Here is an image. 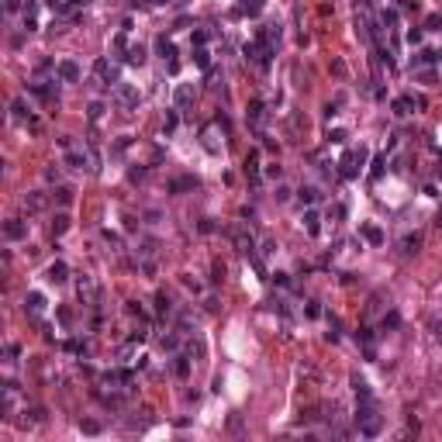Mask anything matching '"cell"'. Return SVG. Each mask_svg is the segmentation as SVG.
I'll use <instances>...</instances> for the list:
<instances>
[{
  "label": "cell",
  "instance_id": "cell-1",
  "mask_svg": "<svg viewBox=\"0 0 442 442\" xmlns=\"http://www.w3.org/2000/svg\"><path fill=\"white\" fill-rule=\"evenodd\" d=\"M356 425L363 435H380V415H377V404L373 401H359V408H356Z\"/></svg>",
  "mask_w": 442,
  "mask_h": 442
},
{
  "label": "cell",
  "instance_id": "cell-2",
  "mask_svg": "<svg viewBox=\"0 0 442 442\" xmlns=\"http://www.w3.org/2000/svg\"><path fill=\"white\" fill-rule=\"evenodd\" d=\"M363 163H366V145H359V149H349V152L342 155V163H339V173H342V180H352V176H359Z\"/></svg>",
  "mask_w": 442,
  "mask_h": 442
},
{
  "label": "cell",
  "instance_id": "cell-3",
  "mask_svg": "<svg viewBox=\"0 0 442 442\" xmlns=\"http://www.w3.org/2000/svg\"><path fill=\"white\" fill-rule=\"evenodd\" d=\"M76 294H79V301H83V304H90V307H94V304H97V297H100V290H97V284H94V276H87V273L79 276Z\"/></svg>",
  "mask_w": 442,
  "mask_h": 442
},
{
  "label": "cell",
  "instance_id": "cell-4",
  "mask_svg": "<svg viewBox=\"0 0 442 442\" xmlns=\"http://www.w3.org/2000/svg\"><path fill=\"white\" fill-rule=\"evenodd\" d=\"M114 97H117V104H121V107H135V104H138V90H135L132 83H117V87H114Z\"/></svg>",
  "mask_w": 442,
  "mask_h": 442
},
{
  "label": "cell",
  "instance_id": "cell-5",
  "mask_svg": "<svg viewBox=\"0 0 442 442\" xmlns=\"http://www.w3.org/2000/svg\"><path fill=\"white\" fill-rule=\"evenodd\" d=\"M94 76H97V79H104L107 87H111V83H117V69H114V66H111V62H107L104 56H100V59L94 62Z\"/></svg>",
  "mask_w": 442,
  "mask_h": 442
},
{
  "label": "cell",
  "instance_id": "cell-6",
  "mask_svg": "<svg viewBox=\"0 0 442 442\" xmlns=\"http://www.w3.org/2000/svg\"><path fill=\"white\" fill-rule=\"evenodd\" d=\"M56 73H59L62 83H76V79H79V66H76L73 59H62V62L56 66Z\"/></svg>",
  "mask_w": 442,
  "mask_h": 442
},
{
  "label": "cell",
  "instance_id": "cell-7",
  "mask_svg": "<svg viewBox=\"0 0 442 442\" xmlns=\"http://www.w3.org/2000/svg\"><path fill=\"white\" fill-rule=\"evenodd\" d=\"M4 235H7V238H11V242H21V238H24V235H28V225H24V221H21V218H11V221H7V225H4Z\"/></svg>",
  "mask_w": 442,
  "mask_h": 442
},
{
  "label": "cell",
  "instance_id": "cell-8",
  "mask_svg": "<svg viewBox=\"0 0 442 442\" xmlns=\"http://www.w3.org/2000/svg\"><path fill=\"white\" fill-rule=\"evenodd\" d=\"M24 311H28V314H42V311H45V294L31 290V294L24 297Z\"/></svg>",
  "mask_w": 442,
  "mask_h": 442
},
{
  "label": "cell",
  "instance_id": "cell-9",
  "mask_svg": "<svg viewBox=\"0 0 442 442\" xmlns=\"http://www.w3.org/2000/svg\"><path fill=\"white\" fill-rule=\"evenodd\" d=\"M45 276L52 280V284H66V280H69V266H66L62 259H56V263L49 266V273H45Z\"/></svg>",
  "mask_w": 442,
  "mask_h": 442
},
{
  "label": "cell",
  "instance_id": "cell-10",
  "mask_svg": "<svg viewBox=\"0 0 442 442\" xmlns=\"http://www.w3.org/2000/svg\"><path fill=\"white\" fill-rule=\"evenodd\" d=\"M66 166H73V170H87V166H90V159H87V152L69 149V152H66Z\"/></svg>",
  "mask_w": 442,
  "mask_h": 442
},
{
  "label": "cell",
  "instance_id": "cell-11",
  "mask_svg": "<svg viewBox=\"0 0 442 442\" xmlns=\"http://www.w3.org/2000/svg\"><path fill=\"white\" fill-rule=\"evenodd\" d=\"M173 100H176V107L193 104V83H180V87H176V94H173Z\"/></svg>",
  "mask_w": 442,
  "mask_h": 442
},
{
  "label": "cell",
  "instance_id": "cell-12",
  "mask_svg": "<svg viewBox=\"0 0 442 442\" xmlns=\"http://www.w3.org/2000/svg\"><path fill=\"white\" fill-rule=\"evenodd\" d=\"M301 221H304V228H307V235H318V231H321V218H318V211H311V208H307Z\"/></svg>",
  "mask_w": 442,
  "mask_h": 442
},
{
  "label": "cell",
  "instance_id": "cell-13",
  "mask_svg": "<svg viewBox=\"0 0 442 442\" xmlns=\"http://www.w3.org/2000/svg\"><path fill=\"white\" fill-rule=\"evenodd\" d=\"M183 190H197V180L193 176H180L170 183V193H183Z\"/></svg>",
  "mask_w": 442,
  "mask_h": 442
},
{
  "label": "cell",
  "instance_id": "cell-14",
  "mask_svg": "<svg viewBox=\"0 0 442 442\" xmlns=\"http://www.w3.org/2000/svg\"><path fill=\"white\" fill-rule=\"evenodd\" d=\"M363 238H366L370 246H384V231L377 225H363Z\"/></svg>",
  "mask_w": 442,
  "mask_h": 442
},
{
  "label": "cell",
  "instance_id": "cell-15",
  "mask_svg": "<svg viewBox=\"0 0 442 442\" xmlns=\"http://www.w3.org/2000/svg\"><path fill=\"white\" fill-rule=\"evenodd\" d=\"M352 390H356V397H359V401H373V394H370V384H366V380L352 377Z\"/></svg>",
  "mask_w": 442,
  "mask_h": 442
},
{
  "label": "cell",
  "instance_id": "cell-16",
  "mask_svg": "<svg viewBox=\"0 0 442 442\" xmlns=\"http://www.w3.org/2000/svg\"><path fill=\"white\" fill-rule=\"evenodd\" d=\"M24 208H28L31 214L42 211V208H45V193H28V197H24Z\"/></svg>",
  "mask_w": 442,
  "mask_h": 442
},
{
  "label": "cell",
  "instance_id": "cell-17",
  "mask_svg": "<svg viewBox=\"0 0 442 442\" xmlns=\"http://www.w3.org/2000/svg\"><path fill=\"white\" fill-rule=\"evenodd\" d=\"M246 173H249L252 180H259V152H256V149L246 155Z\"/></svg>",
  "mask_w": 442,
  "mask_h": 442
},
{
  "label": "cell",
  "instance_id": "cell-18",
  "mask_svg": "<svg viewBox=\"0 0 442 442\" xmlns=\"http://www.w3.org/2000/svg\"><path fill=\"white\" fill-rule=\"evenodd\" d=\"M263 4H266V0H242V4H238V11L249 14V18H256V14L263 11Z\"/></svg>",
  "mask_w": 442,
  "mask_h": 442
},
{
  "label": "cell",
  "instance_id": "cell-19",
  "mask_svg": "<svg viewBox=\"0 0 442 442\" xmlns=\"http://www.w3.org/2000/svg\"><path fill=\"white\" fill-rule=\"evenodd\" d=\"M155 49H159V56H163V59H170V62H173V56H176V49H173V42H170V38H166V35H163V38H159V42H155Z\"/></svg>",
  "mask_w": 442,
  "mask_h": 442
},
{
  "label": "cell",
  "instance_id": "cell-20",
  "mask_svg": "<svg viewBox=\"0 0 442 442\" xmlns=\"http://www.w3.org/2000/svg\"><path fill=\"white\" fill-rule=\"evenodd\" d=\"M69 231V214H56L52 218V235L59 238V235H66Z\"/></svg>",
  "mask_w": 442,
  "mask_h": 442
},
{
  "label": "cell",
  "instance_id": "cell-21",
  "mask_svg": "<svg viewBox=\"0 0 442 442\" xmlns=\"http://www.w3.org/2000/svg\"><path fill=\"white\" fill-rule=\"evenodd\" d=\"M104 380H107V384H128V380H132V373H128V370H107V373H104Z\"/></svg>",
  "mask_w": 442,
  "mask_h": 442
},
{
  "label": "cell",
  "instance_id": "cell-22",
  "mask_svg": "<svg viewBox=\"0 0 442 442\" xmlns=\"http://www.w3.org/2000/svg\"><path fill=\"white\" fill-rule=\"evenodd\" d=\"M411 107H415V104H411V97H397V100H394V114H397V117L411 114Z\"/></svg>",
  "mask_w": 442,
  "mask_h": 442
},
{
  "label": "cell",
  "instance_id": "cell-23",
  "mask_svg": "<svg viewBox=\"0 0 442 442\" xmlns=\"http://www.w3.org/2000/svg\"><path fill=\"white\" fill-rule=\"evenodd\" d=\"M401 246H404V252H418V249H422V235H418V231L404 235V242H401Z\"/></svg>",
  "mask_w": 442,
  "mask_h": 442
},
{
  "label": "cell",
  "instance_id": "cell-24",
  "mask_svg": "<svg viewBox=\"0 0 442 442\" xmlns=\"http://www.w3.org/2000/svg\"><path fill=\"white\" fill-rule=\"evenodd\" d=\"M52 200H59V204L66 208V204H73V190H69V187H56V190H52Z\"/></svg>",
  "mask_w": 442,
  "mask_h": 442
},
{
  "label": "cell",
  "instance_id": "cell-25",
  "mask_svg": "<svg viewBox=\"0 0 442 442\" xmlns=\"http://www.w3.org/2000/svg\"><path fill=\"white\" fill-rule=\"evenodd\" d=\"M297 197H301V204H314V200H318L321 193H318V187H301V190H297Z\"/></svg>",
  "mask_w": 442,
  "mask_h": 442
},
{
  "label": "cell",
  "instance_id": "cell-26",
  "mask_svg": "<svg viewBox=\"0 0 442 442\" xmlns=\"http://www.w3.org/2000/svg\"><path fill=\"white\" fill-rule=\"evenodd\" d=\"M125 59H128V62H132V66H142V62H145V49H142V45H132V49H128V56H125Z\"/></svg>",
  "mask_w": 442,
  "mask_h": 442
},
{
  "label": "cell",
  "instance_id": "cell-27",
  "mask_svg": "<svg viewBox=\"0 0 442 442\" xmlns=\"http://www.w3.org/2000/svg\"><path fill=\"white\" fill-rule=\"evenodd\" d=\"M173 370H176V377H180V380H183V377H190V359H187V356H176Z\"/></svg>",
  "mask_w": 442,
  "mask_h": 442
},
{
  "label": "cell",
  "instance_id": "cell-28",
  "mask_svg": "<svg viewBox=\"0 0 442 442\" xmlns=\"http://www.w3.org/2000/svg\"><path fill=\"white\" fill-rule=\"evenodd\" d=\"M155 311H159V314H170V311H173V304H170V297H166L163 290L155 294Z\"/></svg>",
  "mask_w": 442,
  "mask_h": 442
},
{
  "label": "cell",
  "instance_id": "cell-29",
  "mask_svg": "<svg viewBox=\"0 0 442 442\" xmlns=\"http://www.w3.org/2000/svg\"><path fill=\"white\" fill-rule=\"evenodd\" d=\"M263 100H249V121H263Z\"/></svg>",
  "mask_w": 442,
  "mask_h": 442
},
{
  "label": "cell",
  "instance_id": "cell-30",
  "mask_svg": "<svg viewBox=\"0 0 442 442\" xmlns=\"http://www.w3.org/2000/svg\"><path fill=\"white\" fill-rule=\"evenodd\" d=\"M193 62H197L200 69H208V66H211V52H208V49H197V52H193Z\"/></svg>",
  "mask_w": 442,
  "mask_h": 442
},
{
  "label": "cell",
  "instance_id": "cell-31",
  "mask_svg": "<svg viewBox=\"0 0 442 442\" xmlns=\"http://www.w3.org/2000/svg\"><path fill=\"white\" fill-rule=\"evenodd\" d=\"M384 166H387V155H377V159H373V170H370V176H373V180H380V176H384Z\"/></svg>",
  "mask_w": 442,
  "mask_h": 442
},
{
  "label": "cell",
  "instance_id": "cell-32",
  "mask_svg": "<svg viewBox=\"0 0 442 442\" xmlns=\"http://www.w3.org/2000/svg\"><path fill=\"white\" fill-rule=\"evenodd\" d=\"M87 117H90V121H100V117H104V104H100V100H94V104L87 107Z\"/></svg>",
  "mask_w": 442,
  "mask_h": 442
},
{
  "label": "cell",
  "instance_id": "cell-33",
  "mask_svg": "<svg viewBox=\"0 0 442 442\" xmlns=\"http://www.w3.org/2000/svg\"><path fill=\"white\" fill-rule=\"evenodd\" d=\"M11 114H14V117H28V104H24L21 97H18V100H11Z\"/></svg>",
  "mask_w": 442,
  "mask_h": 442
},
{
  "label": "cell",
  "instance_id": "cell-34",
  "mask_svg": "<svg viewBox=\"0 0 442 442\" xmlns=\"http://www.w3.org/2000/svg\"><path fill=\"white\" fill-rule=\"evenodd\" d=\"M435 59H439V52H428V49H422L415 62H418V66H428V62H435Z\"/></svg>",
  "mask_w": 442,
  "mask_h": 442
},
{
  "label": "cell",
  "instance_id": "cell-35",
  "mask_svg": "<svg viewBox=\"0 0 442 442\" xmlns=\"http://www.w3.org/2000/svg\"><path fill=\"white\" fill-rule=\"evenodd\" d=\"M225 280V263H214L211 266V284H221Z\"/></svg>",
  "mask_w": 442,
  "mask_h": 442
},
{
  "label": "cell",
  "instance_id": "cell-36",
  "mask_svg": "<svg viewBox=\"0 0 442 442\" xmlns=\"http://www.w3.org/2000/svg\"><path fill=\"white\" fill-rule=\"evenodd\" d=\"M104 242H107V246H114V249H121V235L107 228V231H104Z\"/></svg>",
  "mask_w": 442,
  "mask_h": 442
},
{
  "label": "cell",
  "instance_id": "cell-37",
  "mask_svg": "<svg viewBox=\"0 0 442 442\" xmlns=\"http://www.w3.org/2000/svg\"><path fill=\"white\" fill-rule=\"evenodd\" d=\"M163 132L170 135V132H176V111H170L166 114V121H163Z\"/></svg>",
  "mask_w": 442,
  "mask_h": 442
},
{
  "label": "cell",
  "instance_id": "cell-38",
  "mask_svg": "<svg viewBox=\"0 0 442 442\" xmlns=\"http://www.w3.org/2000/svg\"><path fill=\"white\" fill-rule=\"evenodd\" d=\"M380 21H384L387 28H394V24H397V11H394V7H390V11H384V14H380Z\"/></svg>",
  "mask_w": 442,
  "mask_h": 442
},
{
  "label": "cell",
  "instance_id": "cell-39",
  "mask_svg": "<svg viewBox=\"0 0 442 442\" xmlns=\"http://www.w3.org/2000/svg\"><path fill=\"white\" fill-rule=\"evenodd\" d=\"M401 325V318H397V311H390V314H384V328H397Z\"/></svg>",
  "mask_w": 442,
  "mask_h": 442
},
{
  "label": "cell",
  "instance_id": "cell-40",
  "mask_svg": "<svg viewBox=\"0 0 442 442\" xmlns=\"http://www.w3.org/2000/svg\"><path fill=\"white\" fill-rule=\"evenodd\" d=\"M356 339L363 342V346H370V342H373V332H370V328H359V332H356Z\"/></svg>",
  "mask_w": 442,
  "mask_h": 442
},
{
  "label": "cell",
  "instance_id": "cell-41",
  "mask_svg": "<svg viewBox=\"0 0 442 442\" xmlns=\"http://www.w3.org/2000/svg\"><path fill=\"white\" fill-rule=\"evenodd\" d=\"M276 200H280V204H284V200H290V187L280 183V187H276Z\"/></svg>",
  "mask_w": 442,
  "mask_h": 442
},
{
  "label": "cell",
  "instance_id": "cell-42",
  "mask_svg": "<svg viewBox=\"0 0 442 442\" xmlns=\"http://www.w3.org/2000/svg\"><path fill=\"white\" fill-rule=\"evenodd\" d=\"M204 42H208V31H193V45L204 49Z\"/></svg>",
  "mask_w": 442,
  "mask_h": 442
},
{
  "label": "cell",
  "instance_id": "cell-43",
  "mask_svg": "<svg viewBox=\"0 0 442 442\" xmlns=\"http://www.w3.org/2000/svg\"><path fill=\"white\" fill-rule=\"evenodd\" d=\"M79 428H83V432H90V435H97V432H100V425H97V422H79Z\"/></svg>",
  "mask_w": 442,
  "mask_h": 442
},
{
  "label": "cell",
  "instance_id": "cell-44",
  "mask_svg": "<svg viewBox=\"0 0 442 442\" xmlns=\"http://www.w3.org/2000/svg\"><path fill=\"white\" fill-rule=\"evenodd\" d=\"M304 314H307V318H318V314H321V307H318V301H311V304L304 307Z\"/></svg>",
  "mask_w": 442,
  "mask_h": 442
},
{
  "label": "cell",
  "instance_id": "cell-45",
  "mask_svg": "<svg viewBox=\"0 0 442 442\" xmlns=\"http://www.w3.org/2000/svg\"><path fill=\"white\" fill-rule=\"evenodd\" d=\"M4 11H7V14H14V11H21V0H4Z\"/></svg>",
  "mask_w": 442,
  "mask_h": 442
},
{
  "label": "cell",
  "instance_id": "cell-46",
  "mask_svg": "<svg viewBox=\"0 0 442 442\" xmlns=\"http://www.w3.org/2000/svg\"><path fill=\"white\" fill-rule=\"evenodd\" d=\"M408 42H411V45L422 42V28H411V31H408Z\"/></svg>",
  "mask_w": 442,
  "mask_h": 442
},
{
  "label": "cell",
  "instance_id": "cell-47",
  "mask_svg": "<svg viewBox=\"0 0 442 442\" xmlns=\"http://www.w3.org/2000/svg\"><path fill=\"white\" fill-rule=\"evenodd\" d=\"M418 79H422V83H435V73H432V69H422Z\"/></svg>",
  "mask_w": 442,
  "mask_h": 442
},
{
  "label": "cell",
  "instance_id": "cell-48",
  "mask_svg": "<svg viewBox=\"0 0 442 442\" xmlns=\"http://www.w3.org/2000/svg\"><path fill=\"white\" fill-rule=\"evenodd\" d=\"M128 314H138V318H145V311L138 307V301H128Z\"/></svg>",
  "mask_w": 442,
  "mask_h": 442
},
{
  "label": "cell",
  "instance_id": "cell-49",
  "mask_svg": "<svg viewBox=\"0 0 442 442\" xmlns=\"http://www.w3.org/2000/svg\"><path fill=\"white\" fill-rule=\"evenodd\" d=\"M128 342H132V346H135V342H145V328H138V332H132V335H128Z\"/></svg>",
  "mask_w": 442,
  "mask_h": 442
},
{
  "label": "cell",
  "instance_id": "cell-50",
  "mask_svg": "<svg viewBox=\"0 0 442 442\" xmlns=\"http://www.w3.org/2000/svg\"><path fill=\"white\" fill-rule=\"evenodd\" d=\"M425 24H428V28H432V31H435V28H439V24H442V18H439V14H428V21H425Z\"/></svg>",
  "mask_w": 442,
  "mask_h": 442
},
{
  "label": "cell",
  "instance_id": "cell-51",
  "mask_svg": "<svg viewBox=\"0 0 442 442\" xmlns=\"http://www.w3.org/2000/svg\"><path fill=\"white\" fill-rule=\"evenodd\" d=\"M342 138H346V132H342V128H335V132H328V142H342Z\"/></svg>",
  "mask_w": 442,
  "mask_h": 442
},
{
  "label": "cell",
  "instance_id": "cell-52",
  "mask_svg": "<svg viewBox=\"0 0 442 442\" xmlns=\"http://www.w3.org/2000/svg\"><path fill=\"white\" fill-rule=\"evenodd\" d=\"M266 176L269 180H280V166H266Z\"/></svg>",
  "mask_w": 442,
  "mask_h": 442
},
{
  "label": "cell",
  "instance_id": "cell-53",
  "mask_svg": "<svg viewBox=\"0 0 442 442\" xmlns=\"http://www.w3.org/2000/svg\"><path fill=\"white\" fill-rule=\"evenodd\" d=\"M45 180H49V183H56V180H59V170H52V166H49V170H45Z\"/></svg>",
  "mask_w": 442,
  "mask_h": 442
},
{
  "label": "cell",
  "instance_id": "cell-54",
  "mask_svg": "<svg viewBox=\"0 0 442 442\" xmlns=\"http://www.w3.org/2000/svg\"><path fill=\"white\" fill-rule=\"evenodd\" d=\"M142 176H145V170H132V173H128V180H132V183H138Z\"/></svg>",
  "mask_w": 442,
  "mask_h": 442
},
{
  "label": "cell",
  "instance_id": "cell-55",
  "mask_svg": "<svg viewBox=\"0 0 442 442\" xmlns=\"http://www.w3.org/2000/svg\"><path fill=\"white\" fill-rule=\"evenodd\" d=\"M163 349H176V335H166L163 339Z\"/></svg>",
  "mask_w": 442,
  "mask_h": 442
},
{
  "label": "cell",
  "instance_id": "cell-56",
  "mask_svg": "<svg viewBox=\"0 0 442 442\" xmlns=\"http://www.w3.org/2000/svg\"><path fill=\"white\" fill-rule=\"evenodd\" d=\"M356 7L359 11H370V0H356Z\"/></svg>",
  "mask_w": 442,
  "mask_h": 442
},
{
  "label": "cell",
  "instance_id": "cell-57",
  "mask_svg": "<svg viewBox=\"0 0 442 442\" xmlns=\"http://www.w3.org/2000/svg\"><path fill=\"white\" fill-rule=\"evenodd\" d=\"M439 228H442V208H439Z\"/></svg>",
  "mask_w": 442,
  "mask_h": 442
},
{
  "label": "cell",
  "instance_id": "cell-58",
  "mask_svg": "<svg viewBox=\"0 0 442 442\" xmlns=\"http://www.w3.org/2000/svg\"><path fill=\"white\" fill-rule=\"evenodd\" d=\"M435 335H439V339H442V325H439V332H435Z\"/></svg>",
  "mask_w": 442,
  "mask_h": 442
},
{
  "label": "cell",
  "instance_id": "cell-59",
  "mask_svg": "<svg viewBox=\"0 0 442 442\" xmlns=\"http://www.w3.org/2000/svg\"><path fill=\"white\" fill-rule=\"evenodd\" d=\"M439 62H442V52H439Z\"/></svg>",
  "mask_w": 442,
  "mask_h": 442
},
{
  "label": "cell",
  "instance_id": "cell-60",
  "mask_svg": "<svg viewBox=\"0 0 442 442\" xmlns=\"http://www.w3.org/2000/svg\"><path fill=\"white\" fill-rule=\"evenodd\" d=\"M79 4H87V0H79Z\"/></svg>",
  "mask_w": 442,
  "mask_h": 442
}]
</instances>
